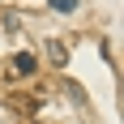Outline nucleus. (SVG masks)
<instances>
[{"instance_id":"nucleus-1","label":"nucleus","mask_w":124,"mask_h":124,"mask_svg":"<svg viewBox=\"0 0 124 124\" xmlns=\"http://www.w3.org/2000/svg\"><path fill=\"white\" fill-rule=\"evenodd\" d=\"M13 69H17V73H34V69H39V60L30 56V51H17V56H13Z\"/></svg>"},{"instance_id":"nucleus-2","label":"nucleus","mask_w":124,"mask_h":124,"mask_svg":"<svg viewBox=\"0 0 124 124\" xmlns=\"http://www.w3.org/2000/svg\"><path fill=\"white\" fill-rule=\"evenodd\" d=\"M47 56H51V64H69V47H64V43H56V39L47 43Z\"/></svg>"},{"instance_id":"nucleus-3","label":"nucleus","mask_w":124,"mask_h":124,"mask_svg":"<svg viewBox=\"0 0 124 124\" xmlns=\"http://www.w3.org/2000/svg\"><path fill=\"white\" fill-rule=\"evenodd\" d=\"M47 4H51L56 13H73V9H77V0H47Z\"/></svg>"}]
</instances>
